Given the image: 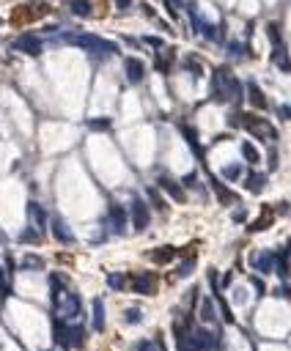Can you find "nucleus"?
<instances>
[{"mask_svg":"<svg viewBox=\"0 0 291 351\" xmlns=\"http://www.w3.org/2000/svg\"><path fill=\"white\" fill-rule=\"evenodd\" d=\"M193 269H195V263H193V261H184V263H182V269H179V274H190Z\"/></svg>","mask_w":291,"mask_h":351,"instance_id":"58836bf2","label":"nucleus"},{"mask_svg":"<svg viewBox=\"0 0 291 351\" xmlns=\"http://www.w3.org/2000/svg\"><path fill=\"white\" fill-rule=\"evenodd\" d=\"M176 343H179V351H193L190 348V337H187V329H184L182 324H176Z\"/></svg>","mask_w":291,"mask_h":351,"instance_id":"393cba45","label":"nucleus"},{"mask_svg":"<svg viewBox=\"0 0 291 351\" xmlns=\"http://www.w3.org/2000/svg\"><path fill=\"white\" fill-rule=\"evenodd\" d=\"M124 72H126V80H129V83H140L145 77V66H143V61H137V58H126Z\"/></svg>","mask_w":291,"mask_h":351,"instance_id":"9d476101","label":"nucleus"},{"mask_svg":"<svg viewBox=\"0 0 291 351\" xmlns=\"http://www.w3.org/2000/svg\"><path fill=\"white\" fill-rule=\"evenodd\" d=\"M115 6H118V9H129L132 0H115Z\"/></svg>","mask_w":291,"mask_h":351,"instance_id":"79ce46f5","label":"nucleus"},{"mask_svg":"<svg viewBox=\"0 0 291 351\" xmlns=\"http://www.w3.org/2000/svg\"><path fill=\"white\" fill-rule=\"evenodd\" d=\"M244 184H247L250 192H261V190H264V184H266V176L264 173H250V179L244 181Z\"/></svg>","mask_w":291,"mask_h":351,"instance_id":"4be33fe9","label":"nucleus"},{"mask_svg":"<svg viewBox=\"0 0 291 351\" xmlns=\"http://www.w3.org/2000/svg\"><path fill=\"white\" fill-rule=\"evenodd\" d=\"M182 134H184V140H187V143L195 148V156H203V145L198 143V134H195L193 126H182Z\"/></svg>","mask_w":291,"mask_h":351,"instance_id":"aec40b11","label":"nucleus"},{"mask_svg":"<svg viewBox=\"0 0 291 351\" xmlns=\"http://www.w3.org/2000/svg\"><path fill=\"white\" fill-rule=\"evenodd\" d=\"M143 44H149V47H154V50H160V47H162V39H157V36H145V39H143Z\"/></svg>","mask_w":291,"mask_h":351,"instance_id":"f704fd0d","label":"nucleus"},{"mask_svg":"<svg viewBox=\"0 0 291 351\" xmlns=\"http://www.w3.org/2000/svg\"><path fill=\"white\" fill-rule=\"evenodd\" d=\"M250 285H253V288H255V294H258V296H261V294H264V291H266V288H264V280H255V277H253V280H250Z\"/></svg>","mask_w":291,"mask_h":351,"instance_id":"c9c22d12","label":"nucleus"},{"mask_svg":"<svg viewBox=\"0 0 291 351\" xmlns=\"http://www.w3.org/2000/svg\"><path fill=\"white\" fill-rule=\"evenodd\" d=\"M247 96H250V104H253L255 110H264L266 107V96H264V91H261L255 83L247 85Z\"/></svg>","mask_w":291,"mask_h":351,"instance_id":"4468645a","label":"nucleus"},{"mask_svg":"<svg viewBox=\"0 0 291 351\" xmlns=\"http://www.w3.org/2000/svg\"><path fill=\"white\" fill-rule=\"evenodd\" d=\"M83 340H85V329L80 324H69V348H74V346H83Z\"/></svg>","mask_w":291,"mask_h":351,"instance_id":"a211bd4d","label":"nucleus"},{"mask_svg":"<svg viewBox=\"0 0 291 351\" xmlns=\"http://www.w3.org/2000/svg\"><path fill=\"white\" fill-rule=\"evenodd\" d=\"M55 299V305L61 307V313L63 315H80V307H83V302H80V296L77 294H58V296H52Z\"/></svg>","mask_w":291,"mask_h":351,"instance_id":"39448f33","label":"nucleus"},{"mask_svg":"<svg viewBox=\"0 0 291 351\" xmlns=\"http://www.w3.org/2000/svg\"><path fill=\"white\" fill-rule=\"evenodd\" d=\"M184 69H187V72L193 69V74H201V66H198V61H190V58L184 61Z\"/></svg>","mask_w":291,"mask_h":351,"instance_id":"e433bc0d","label":"nucleus"},{"mask_svg":"<svg viewBox=\"0 0 291 351\" xmlns=\"http://www.w3.org/2000/svg\"><path fill=\"white\" fill-rule=\"evenodd\" d=\"M52 236H55L61 244H72L74 242V233H72V228L66 225L63 217H52Z\"/></svg>","mask_w":291,"mask_h":351,"instance_id":"1a4fd4ad","label":"nucleus"},{"mask_svg":"<svg viewBox=\"0 0 291 351\" xmlns=\"http://www.w3.org/2000/svg\"><path fill=\"white\" fill-rule=\"evenodd\" d=\"M28 217H31L33 228H42V225H44V220H47V214H44V209L39 206L36 201H31V203H28Z\"/></svg>","mask_w":291,"mask_h":351,"instance_id":"2eb2a0df","label":"nucleus"},{"mask_svg":"<svg viewBox=\"0 0 291 351\" xmlns=\"http://www.w3.org/2000/svg\"><path fill=\"white\" fill-rule=\"evenodd\" d=\"M124 222H126V212L118 206V203H113V206H110V225H113V231L121 233L124 231Z\"/></svg>","mask_w":291,"mask_h":351,"instance_id":"ddd939ff","label":"nucleus"},{"mask_svg":"<svg viewBox=\"0 0 291 351\" xmlns=\"http://www.w3.org/2000/svg\"><path fill=\"white\" fill-rule=\"evenodd\" d=\"M69 9H72V14H77V17H88L91 11V0H69Z\"/></svg>","mask_w":291,"mask_h":351,"instance_id":"412c9836","label":"nucleus"},{"mask_svg":"<svg viewBox=\"0 0 291 351\" xmlns=\"http://www.w3.org/2000/svg\"><path fill=\"white\" fill-rule=\"evenodd\" d=\"M242 156L247 162H258V151H255L253 143H242Z\"/></svg>","mask_w":291,"mask_h":351,"instance_id":"cd10ccee","label":"nucleus"},{"mask_svg":"<svg viewBox=\"0 0 291 351\" xmlns=\"http://www.w3.org/2000/svg\"><path fill=\"white\" fill-rule=\"evenodd\" d=\"M239 124H244V129L250 134H255L258 140H266V143H272V140H277V129L269 124V121L258 118V115H242Z\"/></svg>","mask_w":291,"mask_h":351,"instance_id":"f03ea898","label":"nucleus"},{"mask_svg":"<svg viewBox=\"0 0 291 351\" xmlns=\"http://www.w3.org/2000/svg\"><path fill=\"white\" fill-rule=\"evenodd\" d=\"M52 337L61 343L63 351H69V324L63 318H55V324H52Z\"/></svg>","mask_w":291,"mask_h":351,"instance_id":"f8f14e48","label":"nucleus"},{"mask_svg":"<svg viewBox=\"0 0 291 351\" xmlns=\"http://www.w3.org/2000/svg\"><path fill=\"white\" fill-rule=\"evenodd\" d=\"M201 318L206 321V324H209V321H214V305H212V299H203L201 302Z\"/></svg>","mask_w":291,"mask_h":351,"instance_id":"a878e982","label":"nucleus"},{"mask_svg":"<svg viewBox=\"0 0 291 351\" xmlns=\"http://www.w3.org/2000/svg\"><path fill=\"white\" fill-rule=\"evenodd\" d=\"M212 96L217 102H225V99L239 102L242 99V83L231 74V69H217L212 74Z\"/></svg>","mask_w":291,"mask_h":351,"instance_id":"f257e3e1","label":"nucleus"},{"mask_svg":"<svg viewBox=\"0 0 291 351\" xmlns=\"http://www.w3.org/2000/svg\"><path fill=\"white\" fill-rule=\"evenodd\" d=\"M149 351H165V348H162L160 343H154V346H151V343H149Z\"/></svg>","mask_w":291,"mask_h":351,"instance_id":"a18cd8bd","label":"nucleus"},{"mask_svg":"<svg viewBox=\"0 0 291 351\" xmlns=\"http://www.w3.org/2000/svg\"><path fill=\"white\" fill-rule=\"evenodd\" d=\"M135 291L137 294H143V296H151V294H157V274H151V272H145V274H137L135 280Z\"/></svg>","mask_w":291,"mask_h":351,"instance_id":"6e6552de","label":"nucleus"},{"mask_svg":"<svg viewBox=\"0 0 291 351\" xmlns=\"http://www.w3.org/2000/svg\"><path fill=\"white\" fill-rule=\"evenodd\" d=\"M88 126L94 132H110V126H113V124H110L107 118H94V121H88Z\"/></svg>","mask_w":291,"mask_h":351,"instance_id":"c85d7f7f","label":"nucleus"},{"mask_svg":"<svg viewBox=\"0 0 291 351\" xmlns=\"http://www.w3.org/2000/svg\"><path fill=\"white\" fill-rule=\"evenodd\" d=\"M272 263H275V253L253 255V266H258V272H272Z\"/></svg>","mask_w":291,"mask_h":351,"instance_id":"f3484780","label":"nucleus"},{"mask_svg":"<svg viewBox=\"0 0 291 351\" xmlns=\"http://www.w3.org/2000/svg\"><path fill=\"white\" fill-rule=\"evenodd\" d=\"M209 184H212V190H214V192H217V201H220V203H225V206H228V203H234V201H236L234 190H228V187H225L220 179L209 176Z\"/></svg>","mask_w":291,"mask_h":351,"instance_id":"9b49d317","label":"nucleus"},{"mask_svg":"<svg viewBox=\"0 0 291 351\" xmlns=\"http://www.w3.org/2000/svg\"><path fill=\"white\" fill-rule=\"evenodd\" d=\"M275 261H277V272H280V277L286 280L288 277V250L280 247V255H275Z\"/></svg>","mask_w":291,"mask_h":351,"instance_id":"b1692460","label":"nucleus"},{"mask_svg":"<svg viewBox=\"0 0 291 351\" xmlns=\"http://www.w3.org/2000/svg\"><path fill=\"white\" fill-rule=\"evenodd\" d=\"M129 214H132V225H135V231H145V225H149V209H145V203L140 201V198H132Z\"/></svg>","mask_w":291,"mask_h":351,"instance_id":"423d86ee","label":"nucleus"},{"mask_svg":"<svg viewBox=\"0 0 291 351\" xmlns=\"http://www.w3.org/2000/svg\"><path fill=\"white\" fill-rule=\"evenodd\" d=\"M165 6H168V9H171V14L176 17V14H179V9H182V6H184V0H165Z\"/></svg>","mask_w":291,"mask_h":351,"instance_id":"72a5a7b5","label":"nucleus"},{"mask_svg":"<svg viewBox=\"0 0 291 351\" xmlns=\"http://www.w3.org/2000/svg\"><path fill=\"white\" fill-rule=\"evenodd\" d=\"M91 326L96 332L104 329V302L102 299H94V321H91Z\"/></svg>","mask_w":291,"mask_h":351,"instance_id":"6ab92c4d","label":"nucleus"},{"mask_svg":"<svg viewBox=\"0 0 291 351\" xmlns=\"http://www.w3.org/2000/svg\"><path fill=\"white\" fill-rule=\"evenodd\" d=\"M0 242H6V236H3V233H0Z\"/></svg>","mask_w":291,"mask_h":351,"instance_id":"49530a36","label":"nucleus"},{"mask_svg":"<svg viewBox=\"0 0 291 351\" xmlns=\"http://www.w3.org/2000/svg\"><path fill=\"white\" fill-rule=\"evenodd\" d=\"M173 255H176V250H173V247H157V250H151V253H149V258L157 261V263H171Z\"/></svg>","mask_w":291,"mask_h":351,"instance_id":"dca6fc26","label":"nucleus"},{"mask_svg":"<svg viewBox=\"0 0 291 351\" xmlns=\"http://www.w3.org/2000/svg\"><path fill=\"white\" fill-rule=\"evenodd\" d=\"M0 291H3V294L9 291V288H6V274H3V269H0Z\"/></svg>","mask_w":291,"mask_h":351,"instance_id":"37998d69","label":"nucleus"},{"mask_svg":"<svg viewBox=\"0 0 291 351\" xmlns=\"http://www.w3.org/2000/svg\"><path fill=\"white\" fill-rule=\"evenodd\" d=\"M126 321H132V324L140 321V310H129V313H126Z\"/></svg>","mask_w":291,"mask_h":351,"instance_id":"ea45409f","label":"nucleus"},{"mask_svg":"<svg viewBox=\"0 0 291 351\" xmlns=\"http://www.w3.org/2000/svg\"><path fill=\"white\" fill-rule=\"evenodd\" d=\"M107 285L113 291H121V288H126V285H129V277H126V274H121V272H113L107 277Z\"/></svg>","mask_w":291,"mask_h":351,"instance_id":"5701e85b","label":"nucleus"},{"mask_svg":"<svg viewBox=\"0 0 291 351\" xmlns=\"http://www.w3.org/2000/svg\"><path fill=\"white\" fill-rule=\"evenodd\" d=\"M160 190H165L176 203H184V201H187V195H184V187L179 184V181L173 179V176H168V173H162V176H160Z\"/></svg>","mask_w":291,"mask_h":351,"instance_id":"0eeeda50","label":"nucleus"},{"mask_svg":"<svg viewBox=\"0 0 291 351\" xmlns=\"http://www.w3.org/2000/svg\"><path fill=\"white\" fill-rule=\"evenodd\" d=\"M11 47H14L17 52H25V55H33V58H36V55H42L44 42L36 36V33H22L20 39H14V44H11Z\"/></svg>","mask_w":291,"mask_h":351,"instance_id":"7ed1b4c3","label":"nucleus"},{"mask_svg":"<svg viewBox=\"0 0 291 351\" xmlns=\"http://www.w3.org/2000/svg\"><path fill=\"white\" fill-rule=\"evenodd\" d=\"M149 198H151V203H154L157 209H165V203H162V198H160V192L154 190V187H149Z\"/></svg>","mask_w":291,"mask_h":351,"instance_id":"2f4dec72","label":"nucleus"},{"mask_svg":"<svg viewBox=\"0 0 291 351\" xmlns=\"http://www.w3.org/2000/svg\"><path fill=\"white\" fill-rule=\"evenodd\" d=\"M234 299H236V302H244V299H247V294H244V291H236Z\"/></svg>","mask_w":291,"mask_h":351,"instance_id":"c03bdc74","label":"nucleus"},{"mask_svg":"<svg viewBox=\"0 0 291 351\" xmlns=\"http://www.w3.org/2000/svg\"><path fill=\"white\" fill-rule=\"evenodd\" d=\"M223 179H228V181L242 179V165H225L223 167Z\"/></svg>","mask_w":291,"mask_h":351,"instance_id":"bb28decb","label":"nucleus"},{"mask_svg":"<svg viewBox=\"0 0 291 351\" xmlns=\"http://www.w3.org/2000/svg\"><path fill=\"white\" fill-rule=\"evenodd\" d=\"M0 25H3V20H0Z\"/></svg>","mask_w":291,"mask_h":351,"instance_id":"de8ad7c7","label":"nucleus"},{"mask_svg":"<svg viewBox=\"0 0 291 351\" xmlns=\"http://www.w3.org/2000/svg\"><path fill=\"white\" fill-rule=\"evenodd\" d=\"M234 283V272H228V274H223V283L217 285V288H228V285Z\"/></svg>","mask_w":291,"mask_h":351,"instance_id":"4c0bfd02","label":"nucleus"},{"mask_svg":"<svg viewBox=\"0 0 291 351\" xmlns=\"http://www.w3.org/2000/svg\"><path fill=\"white\" fill-rule=\"evenodd\" d=\"M44 261L39 258V255H25V261H22V269H42Z\"/></svg>","mask_w":291,"mask_h":351,"instance_id":"c756f323","label":"nucleus"},{"mask_svg":"<svg viewBox=\"0 0 291 351\" xmlns=\"http://www.w3.org/2000/svg\"><path fill=\"white\" fill-rule=\"evenodd\" d=\"M20 242H25V244H33V242H39V228H28V231H22Z\"/></svg>","mask_w":291,"mask_h":351,"instance_id":"7c9ffc66","label":"nucleus"},{"mask_svg":"<svg viewBox=\"0 0 291 351\" xmlns=\"http://www.w3.org/2000/svg\"><path fill=\"white\" fill-rule=\"evenodd\" d=\"M214 343H217V337L212 335V329H193V335H190V348L193 351H212Z\"/></svg>","mask_w":291,"mask_h":351,"instance_id":"20e7f679","label":"nucleus"},{"mask_svg":"<svg viewBox=\"0 0 291 351\" xmlns=\"http://www.w3.org/2000/svg\"><path fill=\"white\" fill-rule=\"evenodd\" d=\"M269 225H272V220H269V214H266V217H261V222H253L250 231H264V228H269Z\"/></svg>","mask_w":291,"mask_h":351,"instance_id":"473e14b6","label":"nucleus"},{"mask_svg":"<svg viewBox=\"0 0 291 351\" xmlns=\"http://www.w3.org/2000/svg\"><path fill=\"white\" fill-rule=\"evenodd\" d=\"M228 52H231V55H242V52H244V50H242V47H239V44H231V47H228Z\"/></svg>","mask_w":291,"mask_h":351,"instance_id":"a19ab883","label":"nucleus"}]
</instances>
